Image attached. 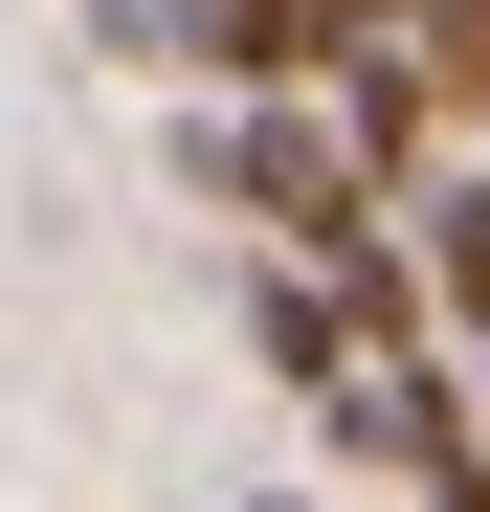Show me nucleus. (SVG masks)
Masks as SVG:
<instances>
[{"label":"nucleus","instance_id":"f257e3e1","mask_svg":"<svg viewBox=\"0 0 490 512\" xmlns=\"http://www.w3.org/2000/svg\"><path fill=\"white\" fill-rule=\"evenodd\" d=\"M179 179H201V201H245L268 245H335V223L379 201L357 156H335V112H312V90H201V134H179Z\"/></svg>","mask_w":490,"mask_h":512},{"label":"nucleus","instance_id":"f03ea898","mask_svg":"<svg viewBox=\"0 0 490 512\" xmlns=\"http://www.w3.org/2000/svg\"><path fill=\"white\" fill-rule=\"evenodd\" d=\"M312 112H335V156H357L379 201H401V179H424V156H446V90H424V67H401V45H335V67H312Z\"/></svg>","mask_w":490,"mask_h":512},{"label":"nucleus","instance_id":"7ed1b4c3","mask_svg":"<svg viewBox=\"0 0 490 512\" xmlns=\"http://www.w3.org/2000/svg\"><path fill=\"white\" fill-rule=\"evenodd\" d=\"M379 45L446 90V134H490V0H379Z\"/></svg>","mask_w":490,"mask_h":512}]
</instances>
